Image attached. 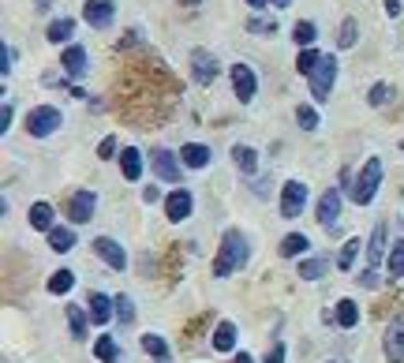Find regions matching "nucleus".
Returning <instances> with one entry per match:
<instances>
[{"label": "nucleus", "instance_id": "dca6fc26", "mask_svg": "<svg viewBox=\"0 0 404 363\" xmlns=\"http://www.w3.org/2000/svg\"><path fill=\"white\" fill-rule=\"evenodd\" d=\"M64 71H68L71 79H79V75L86 71V49L83 45H68V49H64Z\"/></svg>", "mask_w": 404, "mask_h": 363}, {"label": "nucleus", "instance_id": "0eeeda50", "mask_svg": "<svg viewBox=\"0 0 404 363\" xmlns=\"http://www.w3.org/2000/svg\"><path fill=\"white\" fill-rule=\"evenodd\" d=\"M232 90H236V98L243 101V105H247V101H251L255 98V90H258V79H255V71L251 68H247V64H232Z\"/></svg>", "mask_w": 404, "mask_h": 363}, {"label": "nucleus", "instance_id": "f257e3e1", "mask_svg": "<svg viewBox=\"0 0 404 363\" xmlns=\"http://www.w3.org/2000/svg\"><path fill=\"white\" fill-rule=\"evenodd\" d=\"M247 255H251V248H247V236L240 229H232L225 243H221V251H217V263H214V274L217 277H229V274H236L240 266H247Z\"/></svg>", "mask_w": 404, "mask_h": 363}, {"label": "nucleus", "instance_id": "7ed1b4c3", "mask_svg": "<svg viewBox=\"0 0 404 363\" xmlns=\"http://www.w3.org/2000/svg\"><path fill=\"white\" fill-rule=\"evenodd\" d=\"M333 79H337V57L322 53L318 68L311 71V94H315V101H325V98H330V90H333Z\"/></svg>", "mask_w": 404, "mask_h": 363}, {"label": "nucleus", "instance_id": "c85d7f7f", "mask_svg": "<svg viewBox=\"0 0 404 363\" xmlns=\"http://www.w3.org/2000/svg\"><path fill=\"white\" fill-rule=\"evenodd\" d=\"M325 266H330V263H325L322 255L318 258H304V263H299V277H304V281H318L325 274Z\"/></svg>", "mask_w": 404, "mask_h": 363}, {"label": "nucleus", "instance_id": "bb28decb", "mask_svg": "<svg viewBox=\"0 0 404 363\" xmlns=\"http://www.w3.org/2000/svg\"><path fill=\"white\" fill-rule=\"evenodd\" d=\"M142 352H146V356H154V359H168V345L161 341V337L158 333H142Z\"/></svg>", "mask_w": 404, "mask_h": 363}, {"label": "nucleus", "instance_id": "20e7f679", "mask_svg": "<svg viewBox=\"0 0 404 363\" xmlns=\"http://www.w3.org/2000/svg\"><path fill=\"white\" fill-rule=\"evenodd\" d=\"M60 127V109H53V105H37L30 116H27V132L34 135V139H49Z\"/></svg>", "mask_w": 404, "mask_h": 363}, {"label": "nucleus", "instance_id": "6e6552de", "mask_svg": "<svg viewBox=\"0 0 404 363\" xmlns=\"http://www.w3.org/2000/svg\"><path fill=\"white\" fill-rule=\"evenodd\" d=\"M191 75H195V83H199V86H210L217 79V60L206 53V49H195V53H191Z\"/></svg>", "mask_w": 404, "mask_h": 363}, {"label": "nucleus", "instance_id": "de8ad7c7", "mask_svg": "<svg viewBox=\"0 0 404 363\" xmlns=\"http://www.w3.org/2000/svg\"><path fill=\"white\" fill-rule=\"evenodd\" d=\"M270 4H277V8H289V4H292V0H270Z\"/></svg>", "mask_w": 404, "mask_h": 363}, {"label": "nucleus", "instance_id": "f8f14e48", "mask_svg": "<svg viewBox=\"0 0 404 363\" xmlns=\"http://www.w3.org/2000/svg\"><path fill=\"white\" fill-rule=\"evenodd\" d=\"M386 356H389V363H404V318L389 322V330H386Z\"/></svg>", "mask_w": 404, "mask_h": 363}, {"label": "nucleus", "instance_id": "9b49d317", "mask_svg": "<svg viewBox=\"0 0 404 363\" xmlns=\"http://www.w3.org/2000/svg\"><path fill=\"white\" fill-rule=\"evenodd\" d=\"M94 191H79V195H71V206H68V217L75 225H86L90 217H94Z\"/></svg>", "mask_w": 404, "mask_h": 363}, {"label": "nucleus", "instance_id": "2f4dec72", "mask_svg": "<svg viewBox=\"0 0 404 363\" xmlns=\"http://www.w3.org/2000/svg\"><path fill=\"white\" fill-rule=\"evenodd\" d=\"M393 98H397V90L389 86V83H378V86L367 90V101H371V105H389Z\"/></svg>", "mask_w": 404, "mask_h": 363}, {"label": "nucleus", "instance_id": "49530a36", "mask_svg": "<svg viewBox=\"0 0 404 363\" xmlns=\"http://www.w3.org/2000/svg\"><path fill=\"white\" fill-rule=\"evenodd\" d=\"M236 363H255V359H251V356H247V352H240V356H236Z\"/></svg>", "mask_w": 404, "mask_h": 363}, {"label": "nucleus", "instance_id": "a878e982", "mask_svg": "<svg viewBox=\"0 0 404 363\" xmlns=\"http://www.w3.org/2000/svg\"><path fill=\"white\" fill-rule=\"evenodd\" d=\"M49 243H53V251H71L75 248V236H71V229H64V225H53L49 229Z\"/></svg>", "mask_w": 404, "mask_h": 363}, {"label": "nucleus", "instance_id": "4468645a", "mask_svg": "<svg viewBox=\"0 0 404 363\" xmlns=\"http://www.w3.org/2000/svg\"><path fill=\"white\" fill-rule=\"evenodd\" d=\"M341 214V191H322L318 199V225H333Z\"/></svg>", "mask_w": 404, "mask_h": 363}, {"label": "nucleus", "instance_id": "412c9836", "mask_svg": "<svg viewBox=\"0 0 404 363\" xmlns=\"http://www.w3.org/2000/svg\"><path fill=\"white\" fill-rule=\"evenodd\" d=\"M356 322H359V307H356V300H348V296H345V300L337 304V326H341V330H352Z\"/></svg>", "mask_w": 404, "mask_h": 363}, {"label": "nucleus", "instance_id": "c03bdc74", "mask_svg": "<svg viewBox=\"0 0 404 363\" xmlns=\"http://www.w3.org/2000/svg\"><path fill=\"white\" fill-rule=\"evenodd\" d=\"M386 11H389V16H397V11H400V4H397V0H386Z\"/></svg>", "mask_w": 404, "mask_h": 363}, {"label": "nucleus", "instance_id": "f3484780", "mask_svg": "<svg viewBox=\"0 0 404 363\" xmlns=\"http://www.w3.org/2000/svg\"><path fill=\"white\" fill-rule=\"evenodd\" d=\"M120 173H124V180H139L142 176V154H139V146H127L120 154Z\"/></svg>", "mask_w": 404, "mask_h": 363}, {"label": "nucleus", "instance_id": "473e14b6", "mask_svg": "<svg viewBox=\"0 0 404 363\" xmlns=\"http://www.w3.org/2000/svg\"><path fill=\"white\" fill-rule=\"evenodd\" d=\"M307 251V236H299V232H292V236L281 240V255L292 258V255H304Z\"/></svg>", "mask_w": 404, "mask_h": 363}, {"label": "nucleus", "instance_id": "39448f33", "mask_svg": "<svg viewBox=\"0 0 404 363\" xmlns=\"http://www.w3.org/2000/svg\"><path fill=\"white\" fill-rule=\"evenodd\" d=\"M83 19H86V27H94V30H105L109 23L116 19V4H112V0H86V8H83Z\"/></svg>", "mask_w": 404, "mask_h": 363}, {"label": "nucleus", "instance_id": "a19ab883", "mask_svg": "<svg viewBox=\"0 0 404 363\" xmlns=\"http://www.w3.org/2000/svg\"><path fill=\"white\" fill-rule=\"evenodd\" d=\"M112 154H116V139L109 135V139H101V146H98V158H105V161H109Z\"/></svg>", "mask_w": 404, "mask_h": 363}, {"label": "nucleus", "instance_id": "a211bd4d", "mask_svg": "<svg viewBox=\"0 0 404 363\" xmlns=\"http://www.w3.org/2000/svg\"><path fill=\"white\" fill-rule=\"evenodd\" d=\"M53 206H49V202H34L30 206V225L37 229V232H49V229H53Z\"/></svg>", "mask_w": 404, "mask_h": 363}, {"label": "nucleus", "instance_id": "a18cd8bd", "mask_svg": "<svg viewBox=\"0 0 404 363\" xmlns=\"http://www.w3.org/2000/svg\"><path fill=\"white\" fill-rule=\"evenodd\" d=\"M247 4H251V8H258V11H262V8L270 4V0H247Z\"/></svg>", "mask_w": 404, "mask_h": 363}, {"label": "nucleus", "instance_id": "1a4fd4ad", "mask_svg": "<svg viewBox=\"0 0 404 363\" xmlns=\"http://www.w3.org/2000/svg\"><path fill=\"white\" fill-rule=\"evenodd\" d=\"M150 165H154V173H158L161 180H168V184L184 180V176H180V161H176V154H168V150H154V154H150Z\"/></svg>", "mask_w": 404, "mask_h": 363}, {"label": "nucleus", "instance_id": "e433bc0d", "mask_svg": "<svg viewBox=\"0 0 404 363\" xmlns=\"http://www.w3.org/2000/svg\"><path fill=\"white\" fill-rule=\"evenodd\" d=\"M296 124L304 127V132H315V127H318V113L311 109V105H299L296 109Z\"/></svg>", "mask_w": 404, "mask_h": 363}, {"label": "nucleus", "instance_id": "72a5a7b5", "mask_svg": "<svg viewBox=\"0 0 404 363\" xmlns=\"http://www.w3.org/2000/svg\"><path fill=\"white\" fill-rule=\"evenodd\" d=\"M292 38H296V45H315V38H318V27L315 23H296V30H292Z\"/></svg>", "mask_w": 404, "mask_h": 363}, {"label": "nucleus", "instance_id": "2eb2a0df", "mask_svg": "<svg viewBox=\"0 0 404 363\" xmlns=\"http://www.w3.org/2000/svg\"><path fill=\"white\" fill-rule=\"evenodd\" d=\"M191 195L187 191H173V195L165 199V214H168V221H184V217L191 214Z\"/></svg>", "mask_w": 404, "mask_h": 363}, {"label": "nucleus", "instance_id": "b1692460", "mask_svg": "<svg viewBox=\"0 0 404 363\" xmlns=\"http://www.w3.org/2000/svg\"><path fill=\"white\" fill-rule=\"evenodd\" d=\"M68 322H71V333L83 341V337L90 333V322H94V318H90L83 307H75V304H71V307H68Z\"/></svg>", "mask_w": 404, "mask_h": 363}, {"label": "nucleus", "instance_id": "9d476101", "mask_svg": "<svg viewBox=\"0 0 404 363\" xmlns=\"http://www.w3.org/2000/svg\"><path fill=\"white\" fill-rule=\"evenodd\" d=\"M94 251L109 263V270H127V255H124V248L112 236H98L94 240Z\"/></svg>", "mask_w": 404, "mask_h": 363}, {"label": "nucleus", "instance_id": "79ce46f5", "mask_svg": "<svg viewBox=\"0 0 404 363\" xmlns=\"http://www.w3.org/2000/svg\"><path fill=\"white\" fill-rule=\"evenodd\" d=\"M262 363H284V345H273V348H270V356H266Z\"/></svg>", "mask_w": 404, "mask_h": 363}, {"label": "nucleus", "instance_id": "ea45409f", "mask_svg": "<svg viewBox=\"0 0 404 363\" xmlns=\"http://www.w3.org/2000/svg\"><path fill=\"white\" fill-rule=\"evenodd\" d=\"M273 27H277V23H270V19H251V23H247V30H251V34H273Z\"/></svg>", "mask_w": 404, "mask_h": 363}, {"label": "nucleus", "instance_id": "37998d69", "mask_svg": "<svg viewBox=\"0 0 404 363\" xmlns=\"http://www.w3.org/2000/svg\"><path fill=\"white\" fill-rule=\"evenodd\" d=\"M0 127H4V132L11 127V105H8V101H4V109H0Z\"/></svg>", "mask_w": 404, "mask_h": 363}, {"label": "nucleus", "instance_id": "c756f323", "mask_svg": "<svg viewBox=\"0 0 404 363\" xmlns=\"http://www.w3.org/2000/svg\"><path fill=\"white\" fill-rule=\"evenodd\" d=\"M71 284H75V274H71V270H57V274L49 277V292H53V296H64V292H71Z\"/></svg>", "mask_w": 404, "mask_h": 363}, {"label": "nucleus", "instance_id": "ddd939ff", "mask_svg": "<svg viewBox=\"0 0 404 363\" xmlns=\"http://www.w3.org/2000/svg\"><path fill=\"white\" fill-rule=\"evenodd\" d=\"M116 311V300H109L105 292H90V318H94V326H109Z\"/></svg>", "mask_w": 404, "mask_h": 363}, {"label": "nucleus", "instance_id": "423d86ee", "mask_svg": "<svg viewBox=\"0 0 404 363\" xmlns=\"http://www.w3.org/2000/svg\"><path fill=\"white\" fill-rule=\"evenodd\" d=\"M304 206H307V188L299 184V180H289L281 191V214L284 217H299L304 214Z\"/></svg>", "mask_w": 404, "mask_h": 363}, {"label": "nucleus", "instance_id": "6ab92c4d", "mask_svg": "<svg viewBox=\"0 0 404 363\" xmlns=\"http://www.w3.org/2000/svg\"><path fill=\"white\" fill-rule=\"evenodd\" d=\"M184 165L187 168L210 165V146H202V142H187V146H184Z\"/></svg>", "mask_w": 404, "mask_h": 363}, {"label": "nucleus", "instance_id": "393cba45", "mask_svg": "<svg viewBox=\"0 0 404 363\" xmlns=\"http://www.w3.org/2000/svg\"><path fill=\"white\" fill-rule=\"evenodd\" d=\"M49 42H57V45H64V42H71V34H75V23L71 19H53L49 23Z\"/></svg>", "mask_w": 404, "mask_h": 363}, {"label": "nucleus", "instance_id": "5701e85b", "mask_svg": "<svg viewBox=\"0 0 404 363\" xmlns=\"http://www.w3.org/2000/svg\"><path fill=\"white\" fill-rule=\"evenodd\" d=\"M94 356H98L101 363H120V345H116L112 337L105 333V337H98V345H94Z\"/></svg>", "mask_w": 404, "mask_h": 363}, {"label": "nucleus", "instance_id": "cd10ccee", "mask_svg": "<svg viewBox=\"0 0 404 363\" xmlns=\"http://www.w3.org/2000/svg\"><path fill=\"white\" fill-rule=\"evenodd\" d=\"M232 158H236V165L243 168L247 176H251V173H258V154H255L251 146H232Z\"/></svg>", "mask_w": 404, "mask_h": 363}, {"label": "nucleus", "instance_id": "8fccbe9b", "mask_svg": "<svg viewBox=\"0 0 404 363\" xmlns=\"http://www.w3.org/2000/svg\"><path fill=\"white\" fill-rule=\"evenodd\" d=\"M154 363H165V359H154Z\"/></svg>", "mask_w": 404, "mask_h": 363}, {"label": "nucleus", "instance_id": "09e8293b", "mask_svg": "<svg viewBox=\"0 0 404 363\" xmlns=\"http://www.w3.org/2000/svg\"><path fill=\"white\" fill-rule=\"evenodd\" d=\"M180 4H187V8H191V4H199V0H180Z\"/></svg>", "mask_w": 404, "mask_h": 363}, {"label": "nucleus", "instance_id": "4be33fe9", "mask_svg": "<svg viewBox=\"0 0 404 363\" xmlns=\"http://www.w3.org/2000/svg\"><path fill=\"white\" fill-rule=\"evenodd\" d=\"M382 258H386V229L378 225L374 236H371V243H367V263H371V266H382Z\"/></svg>", "mask_w": 404, "mask_h": 363}, {"label": "nucleus", "instance_id": "aec40b11", "mask_svg": "<svg viewBox=\"0 0 404 363\" xmlns=\"http://www.w3.org/2000/svg\"><path fill=\"white\" fill-rule=\"evenodd\" d=\"M214 348L217 352H232V348H236V326H232V322H221L214 330Z\"/></svg>", "mask_w": 404, "mask_h": 363}, {"label": "nucleus", "instance_id": "f704fd0d", "mask_svg": "<svg viewBox=\"0 0 404 363\" xmlns=\"http://www.w3.org/2000/svg\"><path fill=\"white\" fill-rule=\"evenodd\" d=\"M116 318H120V326H132V322H135V304H132V296H116Z\"/></svg>", "mask_w": 404, "mask_h": 363}, {"label": "nucleus", "instance_id": "c9c22d12", "mask_svg": "<svg viewBox=\"0 0 404 363\" xmlns=\"http://www.w3.org/2000/svg\"><path fill=\"white\" fill-rule=\"evenodd\" d=\"M356 255H359V240H348L345 248H341V255H337V266H341L345 274H348L352 263H356Z\"/></svg>", "mask_w": 404, "mask_h": 363}, {"label": "nucleus", "instance_id": "f03ea898", "mask_svg": "<svg viewBox=\"0 0 404 363\" xmlns=\"http://www.w3.org/2000/svg\"><path fill=\"white\" fill-rule=\"evenodd\" d=\"M378 184H382V161L371 158L367 165H363V173H359V180H356V188H352V199H356L359 206H367V202L374 199Z\"/></svg>", "mask_w": 404, "mask_h": 363}, {"label": "nucleus", "instance_id": "4c0bfd02", "mask_svg": "<svg viewBox=\"0 0 404 363\" xmlns=\"http://www.w3.org/2000/svg\"><path fill=\"white\" fill-rule=\"evenodd\" d=\"M356 38H359L356 23L345 19V23H341V34H337V45H341V49H352V45H356Z\"/></svg>", "mask_w": 404, "mask_h": 363}, {"label": "nucleus", "instance_id": "7c9ffc66", "mask_svg": "<svg viewBox=\"0 0 404 363\" xmlns=\"http://www.w3.org/2000/svg\"><path fill=\"white\" fill-rule=\"evenodd\" d=\"M318 60H322V53H318V49H311V45H304V49H299V57H296V68L304 71V75H311V71L318 68Z\"/></svg>", "mask_w": 404, "mask_h": 363}, {"label": "nucleus", "instance_id": "58836bf2", "mask_svg": "<svg viewBox=\"0 0 404 363\" xmlns=\"http://www.w3.org/2000/svg\"><path fill=\"white\" fill-rule=\"evenodd\" d=\"M389 270L404 281V240H397L393 243V251H389Z\"/></svg>", "mask_w": 404, "mask_h": 363}]
</instances>
